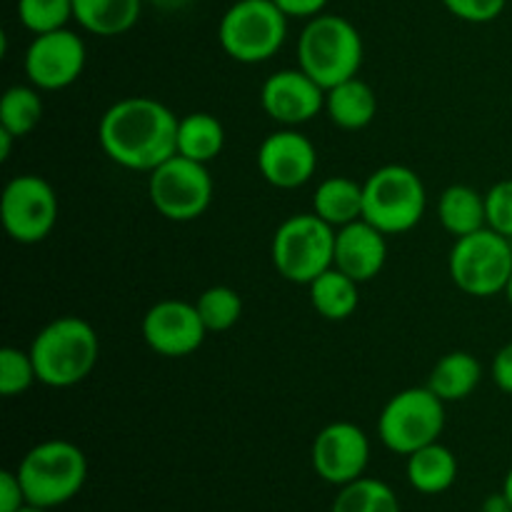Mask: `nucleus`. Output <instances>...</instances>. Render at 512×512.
<instances>
[{"label":"nucleus","instance_id":"7ed1b4c3","mask_svg":"<svg viewBox=\"0 0 512 512\" xmlns=\"http://www.w3.org/2000/svg\"><path fill=\"white\" fill-rule=\"evenodd\" d=\"M363 55V35L343 15H315L300 33L298 68L325 90L355 78L363 65Z\"/></svg>","mask_w":512,"mask_h":512},{"label":"nucleus","instance_id":"412c9836","mask_svg":"<svg viewBox=\"0 0 512 512\" xmlns=\"http://www.w3.org/2000/svg\"><path fill=\"white\" fill-rule=\"evenodd\" d=\"M483 380V365L468 350H453L443 355L430 370L428 388L438 395L443 403H458L470 398Z\"/></svg>","mask_w":512,"mask_h":512},{"label":"nucleus","instance_id":"e433bc0d","mask_svg":"<svg viewBox=\"0 0 512 512\" xmlns=\"http://www.w3.org/2000/svg\"><path fill=\"white\" fill-rule=\"evenodd\" d=\"M158 10L163 13H178V10H185L190 5V0H150Z\"/></svg>","mask_w":512,"mask_h":512},{"label":"nucleus","instance_id":"c85d7f7f","mask_svg":"<svg viewBox=\"0 0 512 512\" xmlns=\"http://www.w3.org/2000/svg\"><path fill=\"white\" fill-rule=\"evenodd\" d=\"M18 20L33 35L60 30L73 20V0H18Z\"/></svg>","mask_w":512,"mask_h":512},{"label":"nucleus","instance_id":"0eeeda50","mask_svg":"<svg viewBox=\"0 0 512 512\" xmlns=\"http://www.w3.org/2000/svg\"><path fill=\"white\" fill-rule=\"evenodd\" d=\"M288 20L273 0H235L220 18V48L235 63H265L285 45Z\"/></svg>","mask_w":512,"mask_h":512},{"label":"nucleus","instance_id":"6e6552de","mask_svg":"<svg viewBox=\"0 0 512 512\" xmlns=\"http://www.w3.org/2000/svg\"><path fill=\"white\" fill-rule=\"evenodd\" d=\"M448 273L455 288L470 298H495L505 293L512 275V240L493 228L455 238Z\"/></svg>","mask_w":512,"mask_h":512},{"label":"nucleus","instance_id":"4c0bfd02","mask_svg":"<svg viewBox=\"0 0 512 512\" xmlns=\"http://www.w3.org/2000/svg\"><path fill=\"white\" fill-rule=\"evenodd\" d=\"M13 140H18V138H15L13 133H8V130L0 128V160L10 158V150H13Z\"/></svg>","mask_w":512,"mask_h":512},{"label":"nucleus","instance_id":"423d86ee","mask_svg":"<svg viewBox=\"0 0 512 512\" xmlns=\"http://www.w3.org/2000/svg\"><path fill=\"white\" fill-rule=\"evenodd\" d=\"M428 190L408 165H383L363 183V218L385 235L410 233L423 220Z\"/></svg>","mask_w":512,"mask_h":512},{"label":"nucleus","instance_id":"20e7f679","mask_svg":"<svg viewBox=\"0 0 512 512\" xmlns=\"http://www.w3.org/2000/svg\"><path fill=\"white\" fill-rule=\"evenodd\" d=\"M15 473L30 505L53 510L70 503L83 490L88 458L70 440H43L23 455Z\"/></svg>","mask_w":512,"mask_h":512},{"label":"nucleus","instance_id":"a878e982","mask_svg":"<svg viewBox=\"0 0 512 512\" xmlns=\"http://www.w3.org/2000/svg\"><path fill=\"white\" fill-rule=\"evenodd\" d=\"M43 120V98L35 85H10L0 98V128L25 138Z\"/></svg>","mask_w":512,"mask_h":512},{"label":"nucleus","instance_id":"5701e85b","mask_svg":"<svg viewBox=\"0 0 512 512\" xmlns=\"http://www.w3.org/2000/svg\"><path fill=\"white\" fill-rule=\"evenodd\" d=\"M438 220L453 238H465L488 228L485 193H478L470 185H450L440 195Z\"/></svg>","mask_w":512,"mask_h":512},{"label":"nucleus","instance_id":"cd10ccee","mask_svg":"<svg viewBox=\"0 0 512 512\" xmlns=\"http://www.w3.org/2000/svg\"><path fill=\"white\" fill-rule=\"evenodd\" d=\"M195 308H198L208 333H228L243 315V298L238 295V290L228 288V285H213L198 295Z\"/></svg>","mask_w":512,"mask_h":512},{"label":"nucleus","instance_id":"c9c22d12","mask_svg":"<svg viewBox=\"0 0 512 512\" xmlns=\"http://www.w3.org/2000/svg\"><path fill=\"white\" fill-rule=\"evenodd\" d=\"M480 512H512V505L510 500L505 498V493L500 490V493H493L485 498L483 508H480Z\"/></svg>","mask_w":512,"mask_h":512},{"label":"nucleus","instance_id":"bb28decb","mask_svg":"<svg viewBox=\"0 0 512 512\" xmlns=\"http://www.w3.org/2000/svg\"><path fill=\"white\" fill-rule=\"evenodd\" d=\"M330 512H400V500L388 483L363 475L340 488Z\"/></svg>","mask_w":512,"mask_h":512},{"label":"nucleus","instance_id":"4468645a","mask_svg":"<svg viewBox=\"0 0 512 512\" xmlns=\"http://www.w3.org/2000/svg\"><path fill=\"white\" fill-rule=\"evenodd\" d=\"M145 345L160 358H188L205 343L208 328L195 303L168 298L155 303L140 323Z\"/></svg>","mask_w":512,"mask_h":512},{"label":"nucleus","instance_id":"2eb2a0df","mask_svg":"<svg viewBox=\"0 0 512 512\" xmlns=\"http://www.w3.org/2000/svg\"><path fill=\"white\" fill-rule=\"evenodd\" d=\"M258 170L265 183H270L273 188H303L318 170V150H315L313 140L300 130L280 128L260 143Z\"/></svg>","mask_w":512,"mask_h":512},{"label":"nucleus","instance_id":"9d476101","mask_svg":"<svg viewBox=\"0 0 512 512\" xmlns=\"http://www.w3.org/2000/svg\"><path fill=\"white\" fill-rule=\"evenodd\" d=\"M215 185L205 163L175 153L148 173V198L153 208L173 223H190L208 213Z\"/></svg>","mask_w":512,"mask_h":512},{"label":"nucleus","instance_id":"a211bd4d","mask_svg":"<svg viewBox=\"0 0 512 512\" xmlns=\"http://www.w3.org/2000/svg\"><path fill=\"white\" fill-rule=\"evenodd\" d=\"M325 113L340 130H363L378 115V95L358 75L325 90Z\"/></svg>","mask_w":512,"mask_h":512},{"label":"nucleus","instance_id":"aec40b11","mask_svg":"<svg viewBox=\"0 0 512 512\" xmlns=\"http://www.w3.org/2000/svg\"><path fill=\"white\" fill-rule=\"evenodd\" d=\"M143 0H73V20L85 33L115 38L135 28Z\"/></svg>","mask_w":512,"mask_h":512},{"label":"nucleus","instance_id":"dca6fc26","mask_svg":"<svg viewBox=\"0 0 512 512\" xmlns=\"http://www.w3.org/2000/svg\"><path fill=\"white\" fill-rule=\"evenodd\" d=\"M260 105L278 125L298 128L325 110V88H320L305 70L285 68L265 78L260 88Z\"/></svg>","mask_w":512,"mask_h":512},{"label":"nucleus","instance_id":"f704fd0d","mask_svg":"<svg viewBox=\"0 0 512 512\" xmlns=\"http://www.w3.org/2000/svg\"><path fill=\"white\" fill-rule=\"evenodd\" d=\"M280 10H283L288 18H303L310 20L315 15L325 13V5L328 0H273Z\"/></svg>","mask_w":512,"mask_h":512},{"label":"nucleus","instance_id":"f03ea898","mask_svg":"<svg viewBox=\"0 0 512 512\" xmlns=\"http://www.w3.org/2000/svg\"><path fill=\"white\" fill-rule=\"evenodd\" d=\"M38 383L48 388H73L95 370L100 358V338L88 320L60 315L50 320L30 343Z\"/></svg>","mask_w":512,"mask_h":512},{"label":"nucleus","instance_id":"f8f14e48","mask_svg":"<svg viewBox=\"0 0 512 512\" xmlns=\"http://www.w3.org/2000/svg\"><path fill=\"white\" fill-rule=\"evenodd\" d=\"M88 50L83 38L68 28L33 35L25 50V75L38 90H65L78 83Z\"/></svg>","mask_w":512,"mask_h":512},{"label":"nucleus","instance_id":"ea45409f","mask_svg":"<svg viewBox=\"0 0 512 512\" xmlns=\"http://www.w3.org/2000/svg\"><path fill=\"white\" fill-rule=\"evenodd\" d=\"M15 512H48L45 508H38V505H30V503H25L23 508L20 510H15Z\"/></svg>","mask_w":512,"mask_h":512},{"label":"nucleus","instance_id":"2f4dec72","mask_svg":"<svg viewBox=\"0 0 512 512\" xmlns=\"http://www.w3.org/2000/svg\"><path fill=\"white\" fill-rule=\"evenodd\" d=\"M443 5L458 20L483 25L498 20L503 15L508 0H443Z\"/></svg>","mask_w":512,"mask_h":512},{"label":"nucleus","instance_id":"c756f323","mask_svg":"<svg viewBox=\"0 0 512 512\" xmlns=\"http://www.w3.org/2000/svg\"><path fill=\"white\" fill-rule=\"evenodd\" d=\"M35 380H38V373H35L30 350L13 348V345L0 350V395L3 398H18L28 393Z\"/></svg>","mask_w":512,"mask_h":512},{"label":"nucleus","instance_id":"9b49d317","mask_svg":"<svg viewBox=\"0 0 512 512\" xmlns=\"http://www.w3.org/2000/svg\"><path fill=\"white\" fill-rule=\"evenodd\" d=\"M60 203L53 185L35 173L15 175L0 195V220L15 243H43L58 223Z\"/></svg>","mask_w":512,"mask_h":512},{"label":"nucleus","instance_id":"473e14b6","mask_svg":"<svg viewBox=\"0 0 512 512\" xmlns=\"http://www.w3.org/2000/svg\"><path fill=\"white\" fill-rule=\"evenodd\" d=\"M28 503L25 500V490L20 485L18 473L3 470L0 473V512H15Z\"/></svg>","mask_w":512,"mask_h":512},{"label":"nucleus","instance_id":"4be33fe9","mask_svg":"<svg viewBox=\"0 0 512 512\" xmlns=\"http://www.w3.org/2000/svg\"><path fill=\"white\" fill-rule=\"evenodd\" d=\"M313 213L335 230L363 218V183L348 175L325 178L313 193Z\"/></svg>","mask_w":512,"mask_h":512},{"label":"nucleus","instance_id":"b1692460","mask_svg":"<svg viewBox=\"0 0 512 512\" xmlns=\"http://www.w3.org/2000/svg\"><path fill=\"white\" fill-rule=\"evenodd\" d=\"M308 290L310 305H313L315 313L325 320H333V323L348 320L360 305V283L345 275L343 270L335 268V265L325 270L323 275H318L308 285Z\"/></svg>","mask_w":512,"mask_h":512},{"label":"nucleus","instance_id":"f257e3e1","mask_svg":"<svg viewBox=\"0 0 512 512\" xmlns=\"http://www.w3.org/2000/svg\"><path fill=\"white\" fill-rule=\"evenodd\" d=\"M180 118L150 95H130L110 105L98 123V143L115 165L153 173L178 153Z\"/></svg>","mask_w":512,"mask_h":512},{"label":"nucleus","instance_id":"f3484780","mask_svg":"<svg viewBox=\"0 0 512 512\" xmlns=\"http://www.w3.org/2000/svg\"><path fill=\"white\" fill-rule=\"evenodd\" d=\"M388 235L360 218L355 223L335 230V260L333 265L358 280L360 285L378 278L388 260Z\"/></svg>","mask_w":512,"mask_h":512},{"label":"nucleus","instance_id":"39448f33","mask_svg":"<svg viewBox=\"0 0 512 512\" xmlns=\"http://www.w3.org/2000/svg\"><path fill=\"white\" fill-rule=\"evenodd\" d=\"M270 260L280 278L295 285H310L318 275L333 268L335 228L313 210L290 215L275 230Z\"/></svg>","mask_w":512,"mask_h":512},{"label":"nucleus","instance_id":"1a4fd4ad","mask_svg":"<svg viewBox=\"0 0 512 512\" xmlns=\"http://www.w3.org/2000/svg\"><path fill=\"white\" fill-rule=\"evenodd\" d=\"M445 430V403L428 388H405L385 403L378 418V435L395 455H413L415 450L438 443Z\"/></svg>","mask_w":512,"mask_h":512},{"label":"nucleus","instance_id":"6ab92c4d","mask_svg":"<svg viewBox=\"0 0 512 512\" xmlns=\"http://www.w3.org/2000/svg\"><path fill=\"white\" fill-rule=\"evenodd\" d=\"M408 483L420 495L448 493L458 480V458L443 443H430L408 455Z\"/></svg>","mask_w":512,"mask_h":512},{"label":"nucleus","instance_id":"72a5a7b5","mask_svg":"<svg viewBox=\"0 0 512 512\" xmlns=\"http://www.w3.org/2000/svg\"><path fill=\"white\" fill-rule=\"evenodd\" d=\"M490 378H493L495 388L512 395V340L495 353L493 365H490Z\"/></svg>","mask_w":512,"mask_h":512},{"label":"nucleus","instance_id":"7c9ffc66","mask_svg":"<svg viewBox=\"0 0 512 512\" xmlns=\"http://www.w3.org/2000/svg\"><path fill=\"white\" fill-rule=\"evenodd\" d=\"M488 228L512 240V178L500 180L485 193Z\"/></svg>","mask_w":512,"mask_h":512},{"label":"nucleus","instance_id":"ddd939ff","mask_svg":"<svg viewBox=\"0 0 512 512\" xmlns=\"http://www.w3.org/2000/svg\"><path fill=\"white\" fill-rule=\"evenodd\" d=\"M310 463L315 475L328 485L355 483L370 465V440L360 425L338 420L315 435L310 448Z\"/></svg>","mask_w":512,"mask_h":512},{"label":"nucleus","instance_id":"393cba45","mask_svg":"<svg viewBox=\"0 0 512 512\" xmlns=\"http://www.w3.org/2000/svg\"><path fill=\"white\" fill-rule=\"evenodd\" d=\"M225 148V128L215 115L188 113L178 123V155L208 165Z\"/></svg>","mask_w":512,"mask_h":512},{"label":"nucleus","instance_id":"58836bf2","mask_svg":"<svg viewBox=\"0 0 512 512\" xmlns=\"http://www.w3.org/2000/svg\"><path fill=\"white\" fill-rule=\"evenodd\" d=\"M503 493H505V498H508L510 505H512V468L508 470V475H505V480H503Z\"/></svg>","mask_w":512,"mask_h":512},{"label":"nucleus","instance_id":"a19ab883","mask_svg":"<svg viewBox=\"0 0 512 512\" xmlns=\"http://www.w3.org/2000/svg\"><path fill=\"white\" fill-rule=\"evenodd\" d=\"M505 298H508V303L512 305V275H510V283H508V288H505Z\"/></svg>","mask_w":512,"mask_h":512}]
</instances>
